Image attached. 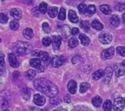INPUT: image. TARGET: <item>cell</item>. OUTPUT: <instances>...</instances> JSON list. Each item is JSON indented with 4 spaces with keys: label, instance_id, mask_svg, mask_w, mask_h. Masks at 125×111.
I'll list each match as a JSON object with an SVG mask.
<instances>
[{
    "label": "cell",
    "instance_id": "cell-1",
    "mask_svg": "<svg viewBox=\"0 0 125 111\" xmlns=\"http://www.w3.org/2000/svg\"><path fill=\"white\" fill-rule=\"evenodd\" d=\"M33 84L36 89L49 97H53L58 93L57 86L54 83L44 78L36 79L34 81Z\"/></svg>",
    "mask_w": 125,
    "mask_h": 111
},
{
    "label": "cell",
    "instance_id": "cell-2",
    "mask_svg": "<svg viewBox=\"0 0 125 111\" xmlns=\"http://www.w3.org/2000/svg\"><path fill=\"white\" fill-rule=\"evenodd\" d=\"M12 50L16 55L24 56L31 52L32 46L28 43L19 41L14 44Z\"/></svg>",
    "mask_w": 125,
    "mask_h": 111
},
{
    "label": "cell",
    "instance_id": "cell-3",
    "mask_svg": "<svg viewBox=\"0 0 125 111\" xmlns=\"http://www.w3.org/2000/svg\"><path fill=\"white\" fill-rule=\"evenodd\" d=\"M125 107V99L122 97L115 99L113 102V109L115 111H121Z\"/></svg>",
    "mask_w": 125,
    "mask_h": 111
},
{
    "label": "cell",
    "instance_id": "cell-4",
    "mask_svg": "<svg viewBox=\"0 0 125 111\" xmlns=\"http://www.w3.org/2000/svg\"><path fill=\"white\" fill-rule=\"evenodd\" d=\"M99 40L103 44H109L112 40V35L109 32L103 31L99 35Z\"/></svg>",
    "mask_w": 125,
    "mask_h": 111
},
{
    "label": "cell",
    "instance_id": "cell-5",
    "mask_svg": "<svg viewBox=\"0 0 125 111\" xmlns=\"http://www.w3.org/2000/svg\"><path fill=\"white\" fill-rule=\"evenodd\" d=\"M113 69L110 67L106 68L104 71V75H103V82L106 84L109 83L112 76H113Z\"/></svg>",
    "mask_w": 125,
    "mask_h": 111
},
{
    "label": "cell",
    "instance_id": "cell-6",
    "mask_svg": "<svg viewBox=\"0 0 125 111\" xmlns=\"http://www.w3.org/2000/svg\"><path fill=\"white\" fill-rule=\"evenodd\" d=\"M114 54H115V49L113 47H110L102 51L101 58L104 60H107L113 57Z\"/></svg>",
    "mask_w": 125,
    "mask_h": 111
},
{
    "label": "cell",
    "instance_id": "cell-7",
    "mask_svg": "<svg viewBox=\"0 0 125 111\" xmlns=\"http://www.w3.org/2000/svg\"><path fill=\"white\" fill-rule=\"evenodd\" d=\"M115 71L117 77H121L125 75V67L121 63H118L115 66Z\"/></svg>",
    "mask_w": 125,
    "mask_h": 111
},
{
    "label": "cell",
    "instance_id": "cell-8",
    "mask_svg": "<svg viewBox=\"0 0 125 111\" xmlns=\"http://www.w3.org/2000/svg\"><path fill=\"white\" fill-rule=\"evenodd\" d=\"M45 98L40 94H35L33 97V102L38 106H42L45 103Z\"/></svg>",
    "mask_w": 125,
    "mask_h": 111
},
{
    "label": "cell",
    "instance_id": "cell-9",
    "mask_svg": "<svg viewBox=\"0 0 125 111\" xmlns=\"http://www.w3.org/2000/svg\"><path fill=\"white\" fill-rule=\"evenodd\" d=\"M62 57H59V56H55L53 57V59H52V65L53 67H59L63 64L64 60Z\"/></svg>",
    "mask_w": 125,
    "mask_h": 111
},
{
    "label": "cell",
    "instance_id": "cell-10",
    "mask_svg": "<svg viewBox=\"0 0 125 111\" xmlns=\"http://www.w3.org/2000/svg\"><path fill=\"white\" fill-rule=\"evenodd\" d=\"M10 15L11 16L15 18L16 20H19L21 17L22 12L21 10L19 8H13L10 10Z\"/></svg>",
    "mask_w": 125,
    "mask_h": 111
},
{
    "label": "cell",
    "instance_id": "cell-11",
    "mask_svg": "<svg viewBox=\"0 0 125 111\" xmlns=\"http://www.w3.org/2000/svg\"><path fill=\"white\" fill-rule=\"evenodd\" d=\"M8 59H9L10 65L11 67L13 68H17L19 66L18 61H17L16 57H15L13 53H10L8 55Z\"/></svg>",
    "mask_w": 125,
    "mask_h": 111
},
{
    "label": "cell",
    "instance_id": "cell-12",
    "mask_svg": "<svg viewBox=\"0 0 125 111\" xmlns=\"http://www.w3.org/2000/svg\"><path fill=\"white\" fill-rule=\"evenodd\" d=\"M62 42V38L60 36H53L52 43H53V47L55 50H59L61 45Z\"/></svg>",
    "mask_w": 125,
    "mask_h": 111
},
{
    "label": "cell",
    "instance_id": "cell-13",
    "mask_svg": "<svg viewBox=\"0 0 125 111\" xmlns=\"http://www.w3.org/2000/svg\"><path fill=\"white\" fill-rule=\"evenodd\" d=\"M67 88L69 92L72 94H74L77 91V83L75 82V81H69V82L68 83Z\"/></svg>",
    "mask_w": 125,
    "mask_h": 111
},
{
    "label": "cell",
    "instance_id": "cell-14",
    "mask_svg": "<svg viewBox=\"0 0 125 111\" xmlns=\"http://www.w3.org/2000/svg\"><path fill=\"white\" fill-rule=\"evenodd\" d=\"M23 35L24 37L27 40H31L33 38V30L31 28H26L24 30L23 32Z\"/></svg>",
    "mask_w": 125,
    "mask_h": 111
},
{
    "label": "cell",
    "instance_id": "cell-15",
    "mask_svg": "<svg viewBox=\"0 0 125 111\" xmlns=\"http://www.w3.org/2000/svg\"><path fill=\"white\" fill-rule=\"evenodd\" d=\"M69 19L71 22L74 23L78 22L79 21L78 17L77 16L75 12L72 10H70L69 12Z\"/></svg>",
    "mask_w": 125,
    "mask_h": 111
},
{
    "label": "cell",
    "instance_id": "cell-16",
    "mask_svg": "<svg viewBox=\"0 0 125 111\" xmlns=\"http://www.w3.org/2000/svg\"><path fill=\"white\" fill-rule=\"evenodd\" d=\"M110 22L113 26H115V27L118 26L120 23V20H119V16L116 15H113L111 18Z\"/></svg>",
    "mask_w": 125,
    "mask_h": 111
},
{
    "label": "cell",
    "instance_id": "cell-17",
    "mask_svg": "<svg viewBox=\"0 0 125 111\" xmlns=\"http://www.w3.org/2000/svg\"><path fill=\"white\" fill-rule=\"evenodd\" d=\"M79 39L81 40V43L84 46H87L90 43V39L84 34H81L79 35Z\"/></svg>",
    "mask_w": 125,
    "mask_h": 111
},
{
    "label": "cell",
    "instance_id": "cell-18",
    "mask_svg": "<svg viewBox=\"0 0 125 111\" xmlns=\"http://www.w3.org/2000/svg\"><path fill=\"white\" fill-rule=\"evenodd\" d=\"M30 64L31 67L35 68L38 69L41 67V61L40 59H33L30 60Z\"/></svg>",
    "mask_w": 125,
    "mask_h": 111
},
{
    "label": "cell",
    "instance_id": "cell-19",
    "mask_svg": "<svg viewBox=\"0 0 125 111\" xmlns=\"http://www.w3.org/2000/svg\"><path fill=\"white\" fill-rule=\"evenodd\" d=\"M91 26L93 28H94L96 30H101L103 28V24L101 22L99 21L96 20H94L92 22Z\"/></svg>",
    "mask_w": 125,
    "mask_h": 111
},
{
    "label": "cell",
    "instance_id": "cell-20",
    "mask_svg": "<svg viewBox=\"0 0 125 111\" xmlns=\"http://www.w3.org/2000/svg\"><path fill=\"white\" fill-rule=\"evenodd\" d=\"M48 14L51 18H55L58 14V8L57 7H50L48 10Z\"/></svg>",
    "mask_w": 125,
    "mask_h": 111
},
{
    "label": "cell",
    "instance_id": "cell-21",
    "mask_svg": "<svg viewBox=\"0 0 125 111\" xmlns=\"http://www.w3.org/2000/svg\"><path fill=\"white\" fill-rule=\"evenodd\" d=\"M96 9L94 5H89L87 7V11H86V15L88 16H92L94 13H96Z\"/></svg>",
    "mask_w": 125,
    "mask_h": 111
},
{
    "label": "cell",
    "instance_id": "cell-22",
    "mask_svg": "<svg viewBox=\"0 0 125 111\" xmlns=\"http://www.w3.org/2000/svg\"><path fill=\"white\" fill-rule=\"evenodd\" d=\"M92 102L94 107H99L102 103V99L99 96H96L93 99Z\"/></svg>",
    "mask_w": 125,
    "mask_h": 111
},
{
    "label": "cell",
    "instance_id": "cell-23",
    "mask_svg": "<svg viewBox=\"0 0 125 111\" xmlns=\"http://www.w3.org/2000/svg\"><path fill=\"white\" fill-rule=\"evenodd\" d=\"M100 10L105 15H109L111 13L110 7L107 4H103L100 6Z\"/></svg>",
    "mask_w": 125,
    "mask_h": 111
},
{
    "label": "cell",
    "instance_id": "cell-24",
    "mask_svg": "<svg viewBox=\"0 0 125 111\" xmlns=\"http://www.w3.org/2000/svg\"><path fill=\"white\" fill-rule=\"evenodd\" d=\"M104 71H103V70H97L93 74V78L94 80H98L104 75Z\"/></svg>",
    "mask_w": 125,
    "mask_h": 111
},
{
    "label": "cell",
    "instance_id": "cell-25",
    "mask_svg": "<svg viewBox=\"0 0 125 111\" xmlns=\"http://www.w3.org/2000/svg\"><path fill=\"white\" fill-rule=\"evenodd\" d=\"M71 31L70 30L69 27L67 25H65V26H62V35L64 36L65 38H67L70 35H71Z\"/></svg>",
    "mask_w": 125,
    "mask_h": 111
},
{
    "label": "cell",
    "instance_id": "cell-26",
    "mask_svg": "<svg viewBox=\"0 0 125 111\" xmlns=\"http://www.w3.org/2000/svg\"><path fill=\"white\" fill-rule=\"evenodd\" d=\"M103 109L104 111H110L112 108V103L109 100H107L103 104Z\"/></svg>",
    "mask_w": 125,
    "mask_h": 111
},
{
    "label": "cell",
    "instance_id": "cell-27",
    "mask_svg": "<svg viewBox=\"0 0 125 111\" xmlns=\"http://www.w3.org/2000/svg\"><path fill=\"white\" fill-rule=\"evenodd\" d=\"M78 45V40L75 37H72L69 41V46L71 48H74Z\"/></svg>",
    "mask_w": 125,
    "mask_h": 111
},
{
    "label": "cell",
    "instance_id": "cell-28",
    "mask_svg": "<svg viewBox=\"0 0 125 111\" xmlns=\"http://www.w3.org/2000/svg\"><path fill=\"white\" fill-rule=\"evenodd\" d=\"M66 17V11L63 8L60 9V11H59V15H58V18L60 20H64Z\"/></svg>",
    "mask_w": 125,
    "mask_h": 111
},
{
    "label": "cell",
    "instance_id": "cell-29",
    "mask_svg": "<svg viewBox=\"0 0 125 111\" xmlns=\"http://www.w3.org/2000/svg\"><path fill=\"white\" fill-rule=\"evenodd\" d=\"M89 87L90 85L87 83L84 82V83H81V86H80V92L81 93H84V92H85L88 90Z\"/></svg>",
    "mask_w": 125,
    "mask_h": 111
},
{
    "label": "cell",
    "instance_id": "cell-30",
    "mask_svg": "<svg viewBox=\"0 0 125 111\" xmlns=\"http://www.w3.org/2000/svg\"><path fill=\"white\" fill-rule=\"evenodd\" d=\"M47 10V4L45 2H42L40 4L39 6V11L42 14H45Z\"/></svg>",
    "mask_w": 125,
    "mask_h": 111
},
{
    "label": "cell",
    "instance_id": "cell-31",
    "mask_svg": "<svg viewBox=\"0 0 125 111\" xmlns=\"http://www.w3.org/2000/svg\"><path fill=\"white\" fill-rule=\"evenodd\" d=\"M26 75H27V77L28 78V79L31 80V79H34V78L35 77L36 72L35 70L30 69V70H28V71H27Z\"/></svg>",
    "mask_w": 125,
    "mask_h": 111
},
{
    "label": "cell",
    "instance_id": "cell-32",
    "mask_svg": "<svg viewBox=\"0 0 125 111\" xmlns=\"http://www.w3.org/2000/svg\"><path fill=\"white\" fill-rule=\"evenodd\" d=\"M87 6L86 4H84V3H81L78 6V10L79 11L80 13H86V11H87Z\"/></svg>",
    "mask_w": 125,
    "mask_h": 111
},
{
    "label": "cell",
    "instance_id": "cell-33",
    "mask_svg": "<svg viewBox=\"0 0 125 111\" xmlns=\"http://www.w3.org/2000/svg\"><path fill=\"white\" fill-rule=\"evenodd\" d=\"M38 57H40V59L43 61H47L49 59V55L46 51H40V53H39V55Z\"/></svg>",
    "mask_w": 125,
    "mask_h": 111
},
{
    "label": "cell",
    "instance_id": "cell-34",
    "mask_svg": "<svg viewBox=\"0 0 125 111\" xmlns=\"http://www.w3.org/2000/svg\"><path fill=\"white\" fill-rule=\"evenodd\" d=\"M10 28L12 30H16L19 28V23H18V21L15 20L11 21L10 22Z\"/></svg>",
    "mask_w": 125,
    "mask_h": 111
},
{
    "label": "cell",
    "instance_id": "cell-35",
    "mask_svg": "<svg viewBox=\"0 0 125 111\" xmlns=\"http://www.w3.org/2000/svg\"><path fill=\"white\" fill-rule=\"evenodd\" d=\"M52 40L50 37H45L42 40V43L43 45L45 47H48L51 44Z\"/></svg>",
    "mask_w": 125,
    "mask_h": 111
},
{
    "label": "cell",
    "instance_id": "cell-36",
    "mask_svg": "<svg viewBox=\"0 0 125 111\" xmlns=\"http://www.w3.org/2000/svg\"><path fill=\"white\" fill-rule=\"evenodd\" d=\"M42 29L45 33H49L50 32V28L47 23H43L42 25Z\"/></svg>",
    "mask_w": 125,
    "mask_h": 111
},
{
    "label": "cell",
    "instance_id": "cell-37",
    "mask_svg": "<svg viewBox=\"0 0 125 111\" xmlns=\"http://www.w3.org/2000/svg\"><path fill=\"white\" fill-rule=\"evenodd\" d=\"M8 20V18L3 13H0V23H6Z\"/></svg>",
    "mask_w": 125,
    "mask_h": 111
},
{
    "label": "cell",
    "instance_id": "cell-38",
    "mask_svg": "<svg viewBox=\"0 0 125 111\" xmlns=\"http://www.w3.org/2000/svg\"><path fill=\"white\" fill-rule=\"evenodd\" d=\"M116 50H117V52L120 54L121 55L123 56V57H125V47H118L116 48Z\"/></svg>",
    "mask_w": 125,
    "mask_h": 111
},
{
    "label": "cell",
    "instance_id": "cell-39",
    "mask_svg": "<svg viewBox=\"0 0 125 111\" xmlns=\"http://www.w3.org/2000/svg\"><path fill=\"white\" fill-rule=\"evenodd\" d=\"M89 22L86 21H83L81 22V26L83 28H84V30H87L89 29Z\"/></svg>",
    "mask_w": 125,
    "mask_h": 111
},
{
    "label": "cell",
    "instance_id": "cell-40",
    "mask_svg": "<svg viewBox=\"0 0 125 111\" xmlns=\"http://www.w3.org/2000/svg\"><path fill=\"white\" fill-rule=\"evenodd\" d=\"M116 9L118 11H123L124 10H125V3H119V4H118V5L116 6Z\"/></svg>",
    "mask_w": 125,
    "mask_h": 111
},
{
    "label": "cell",
    "instance_id": "cell-41",
    "mask_svg": "<svg viewBox=\"0 0 125 111\" xmlns=\"http://www.w3.org/2000/svg\"><path fill=\"white\" fill-rule=\"evenodd\" d=\"M79 30L78 28H74L73 29H72L71 30V33L73 35H76L79 33Z\"/></svg>",
    "mask_w": 125,
    "mask_h": 111
},
{
    "label": "cell",
    "instance_id": "cell-42",
    "mask_svg": "<svg viewBox=\"0 0 125 111\" xmlns=\"http://www.w3.org/2000/svg\"><path fill=\"white\" fill-rule=\"evenodd\" d=\"M4 59H5V55L2 51H0V63L5 61Z\"/></svg>",
    "mask_w": 125,
    "mask_h": 111
},
{
    "label": "cell",
    "instance_id": "cell-43",
    "mask_svg": "<svg viewBox=\"0 0 125 111\" xmlns=\"http://www.w3.org/2000/svg\"><path fill=\"white\" fill-rule=\"evenodd\" d=\"M40 51H39V50H35V51H33L31 55H32L33 56H34V57H38L39 53H40Z\"/></svg>",
    "mask_w": 125,
    "mask_h": 111
},
{
    "label": "cell",
    "instance_id": "cell-44",
    "mask_svg": "<svg viewBox=\"0 0 125 111\" xmlns=\"http://www.w3.org/2000/svg\"><path fill=\"white\" fill-rule=\"evenodd\" d=\"M5 68V61L4 62H2V63H0V71H3Z\"/></svg>",
    "mask_w": 125,
    "mask_h": 111
},
{
    "label": "cell",
    "instance_id": "cell-45",
    "mask_svg": "<svg viewBox=\"0 0 125 111\" xmlns=\"http://www.w3.org/2000/svg\"><path fill=\"white\" fill-rule=\"evenodd\" d=\"M19 75H20L19 72H17V71H16V72H15L13 73V76L14 79H17V78L19 77Z\"/></svg>",
    "mask_w": 125,
    "mask_h": 111
},
{
    "label": "cell",
    "instance_id": "cell-46",
    "mask_svg": "<svg viewBox=\"0 0 125 111\" xmlns=\"http://www.w3.org/2000/svg\"><path fill=\"white\" fill-rule=\"evenodd\" d=\"M30 111H43L42 109H40L37 108V107H32Z\"/></svg>",
    "mask_w": 125,
    "mask_h": 111
},
{
    "label": "cell",
    "instance_id": "cell-47",
    "mask_svg": "<svg viewBox=\"0 0 125 111\" xmlns=\"http://www.w3.org/2000/svg\"><path fill=\"white\" fill-rule=\"evenodd\" d=\"M53 111H67L65 109H56Z\"/></svg>",
    "mask_w": 125,
    "mask_h": 111
},
{
    "label": "cell",
    "instance_id": "cell-48",
    "mask_svg": "<svg viewBox=\"0 0 125 111\" xmlns=\"http://www.w3.org/2000/svg\"><path fill=\"white\" fill-rule=\"evenodd\" d=\"M122 18H123V20L124 21H125V13H124L123 15Z\"/></svg>",
    "mask_w": 125,
    "mask_h": 111
},
{
    "label": "cell",
    "instance_id": "cell-49",
    "mask_svg": "<svg viewBox=\"0 0 125 111\" xmlns=\"http://www.w3.org/2000/svg\"><path fill=\"white\" fill-rule=\"evenodd\" d=\"M121 64H122L123 65V66H125V60H124V61H123V62H122V63H121Z\"/></svg>",
    "mask_w": 125,
    "mask_h": 111
},
{
    "label": "cell",
    "instance_id": "cell-50",
    "mask_svg": "<svg viewBox=\"0 0 125 111\" xmlns=\"http://www.w3.org/2000/svg\"><path fill=\"white\" fill-rule=\"evenodd\" d=\"M8 111V110H4V111Z\"/></svg>",
    "mask_w": 125,
    "mask_h": 111
},
{
    "label": "cell",
    "instance_id": "cell-51",
    "mask_svg": "<svg viewBox=\"0 0 125 111\" xmlns=\"http://www.w3.org/2000/svg\"><path fill=\"white\" fill-rule=\"evenodd\" d=\"M1 38H0V42H1Z\"/></svg>",
    "mask_w": 125,
    "mask_h": 111
}]
</instances>
